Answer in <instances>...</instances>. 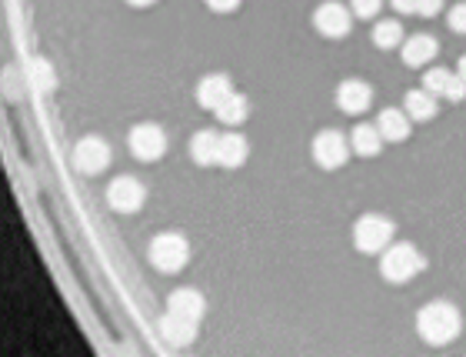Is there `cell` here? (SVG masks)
I'll return each mask as SVG.
<instances>
[{
	"label": "cell",
	"instance_id": "cell-28",
	"mask_svg": "<svg viewBox=\"0 0 466 357\" xmlns=\"http://www.w3.org/2000/svg\"><path fill=\"white\" fill-rule=\"evenodd\" d=\"M207 7L217 13H230L233 7H240V0H207Z\"/></svg>",
	"mask_w": 466,
	"mask_h": 357
},
{
	"label": "cell",
	"instance_id": "cell-30",
	"mask_svg": "<svg viewBox=\"0 0 466 357\" xmlns=\"http://www.w3.org/2000/svg\"><path fill=\"white\" fill-rule=\"evenodd\" d=\"M127 4H134V7H151L153 0H127Z\"/></svg>",
	"mask_w": 466,
	"mask_h": 357
},
{
	"label": "cell",
	"instance_id": "cell-29",
	"mask_svg": "<svg viewBox=\"0 0 466 357\" xmlns=\"http://www.w3.org/2000/svg\"><path fill=\"white\" fill-rule=\"evenodd\" d=\"M417 4L419 0H393V7L400 13H417Z\"/></svg>",
	"mask_w": 466,
	"mask_h": 357
},
{
	"label": "cell",
	"instance_id": "cell-24",
	"mask_svg": "<svg viewBox=\"0 0 466 357\" xmlns=\"http://www.w3.org/2000/svg\"><path fill=\"white\" fill-rule=\"evenodd\" d=\"M380 4L384 0H350V11L357 13V17H363V21H370V17L380 13Z\"/></svg>",
	"mask_w": 466,
	"mask_h": 357
},
{
	"label": "cell",
	"instance_id": "cell-18",
	"mask_svg": "<svg viewBox=\"0 0 466 357\" xmlns=\"http://www.w3.org/2000/svg\"><path fill=\"white\" fill-rule=\"evenodd\" d=\"M250 154V147H246V137L240 134H223L220 137V154H217V164L220 167H240Z\"/></svg>",
	"mask_w": 466,
	"mask_h": 357
},
{
	"label": "cell",
	"instance_id": "cell-15",
	"mask_svg": "<svg viewBox=\"0 0 466 357\" xmlns=\"http://www.w3.org/2000/svg\"><path fill=\"white\" fill-rule=\"evenodd\" d=\"M410 124H413V118H410L407 110H396V108H386L380 118H376V127H380V134H384V141H407L410 137Z\"/></svg>",
	"mask_w": 466,
	"mask_h": 357
},
{
	"label": "cell",
	"instance_id": "cell-4",
	"mask_svg": "<svg viewBox=\"0 0 466 357\" xmlns=\"http://www.w3.org/2000/svg\"><path fill=\"white\" fill-rule=\"evenodd\" d=\"M186 261H190V244H186V238H180V234H160V238L151 240V264L157 271L174 274Z\"/></svg>",
	"mask_w": 466,
	"mask_h": 357
},
{
	"label": "cell",
	"instance_id": "cell-20",
	"mask_svg": "<svg viewBox=\"0 0 466 357\" xmlns=\"http://www.w3.org/2000/svg\"><path fill=\"white\" fill-rule=\"evenodd\" d=\"M246 114H250V100H246L244 94L227 97L220 108H217V118H220L223 124H244Z\"/></svg>",
	"mask_w": 466,
	"mask_h": 357
},
{
	"label": "cell",
	"instance_id": "cell-14",
	"mask_svg": "<svg viewBox=\"0 0 466 357\" xmlns=\"http://www.w3.org/2000/svg\"><path fill=\"white\" fill-rule=\"evenodd\" d=\"M167 308L174 310V314H184V318H190V321H200V318H203V310H207V300H203V294H200V291H194V287H180V291H174V294H170Z\"/></svg>",
	"mask_w": 466,
	"mask_h": 357
},
{
	"label": "cell",
	"instance_id": "cell-13",
	"mask_svg": "<svg viewBox=\"0 0 466 357\" xmlns=\"http://www.w3.org/2000/svg\"><path fill=\"white\" fill-rule=\"evenodd\" d=\"M436 54H440V44L427 34H413L403 40V60L410 67H427V64H433Z\"/></svg>",
	"mask_w": 466,
	"mask_h": 357
},
{
	"label": "cell",
	"instance_id": "cell-9",
	"mask_svg": "<svg viewBox=\"0 0 466 357\" xmlns=\"http://www.w3.org/2000/svg\"><path fill=\"white\" fill-rule=\"evenodd\" d=\"M350 11L343 7V4H337V0H326V4H320L314 13V27L320 30L324 37H343L350 34Z\"/></svg>",
	"mask_w": 466,
	"mask_h": 357
},
{
	"label": "cell",
	"instance_id": "cell-25",
	"mask_svg": "<svg viewBox=\"0 0 466 357\" xmlns=\"http://www.w3.org/2000/svg\"><path fill=\"white\" fill-rule=\"evenodd\" d=\"M446 24L456 34H466V4H453V11L446 13Z\"/></svg>",
	"mask_w": 466,
	"mask_h": 357
},
{
	"label": "cell",
	"instance_id": "cell-12",
	"mask_svg": "<svg viewBox=\"0 0 466 357\" xmlns=\"http://www.w3.org/2000/svg\"><path fill=\"white\" fill-rule=\"evenodd\" d=\"M160 334L167 344L174 347H186L194 337H197V321H190L184 314H174V310H167V318L160 321Z\"/></svg>",
	"mask_w": 466,
	"mask_h": 357
},
{
	"label": "cell",
	"instance_id": "cell-11",
	"mask_svg": "<svg viewBox=\"0 0 466 357\" xmlns=\"http://www.w3.org/2000/svg\"><path fill=\"white\" fill-rule=\"evenodd\" d=\"M373 100V91L367 81H343L337 87V108L343 114H363V110L370 108Z\"/></svg>",
	"mask_w": 466,
	"mask_h": 357
},
{
	"label": "cell",
	"instance_id": "cell-27",
	"mask_svg": "<svg viewBox=\"0 0 466 357\" xmlns=\"http://www.w3.org/2000/svg\"><path fill=\"white\" fill-rule=\"evenodd\" d=\"M440 11H443V0H419L417 4V13H423V17H436Z\"/></svg>",
	"mask_w": 466,
	"mask_h": 357
},
{
	"label": "cell",
	"instance_id": "cell-3",
	"mask_svg": "<svg viewBox=\"0 0 466 357\" xmlns=\"http://www.w3.org/2000/svg\"><path fill=\"white\" fill-rule=\"evenodd\" d=\"M393 240V221L384 214H363L353 227V244L360 254H380Z\"/></svg>",
	"mask_w": 466,
	"mask_h": 357
},
{
	"label": "cell",
	"instance_id": "cell-19",
	"mask_svg": "<svg viewBox=\"0 0 466 357\" xmlns=\"http://www.w3.org/2000/svg\"><path fill=\"white\" fill-rule=\"evenodd\" d=\"M190 154H194L197 164H217V154H220V134H213V131L194 134V141H190Z\"/></svg>",
	"mask_w": 466,
	"mask_h": 357
},
{
	"label": "cell",
	"instance_id": "cell-16",
	"mask_svg": "<svg viewBox=\"0 0 466 357\" xmlns=\"http://www.w3.org/2000/svg\"><path fill=\"white\" fill-rule=\"evenodd\" d=\"M350 147L360 157H376L384 151V134H380V127H373V124H357L353 134H350Z\"/></svg>",
	"mask_w": 466,
	"mask_h": 357
},
{
	"label": "cell",
	"instance_id": "cell-8",
	"mask_svg": "<svg viewBox=\"0 0 466 357\" xmlns=\"http://www.w3.org/2000/svg\"><path fill=\"white\" fill-rule=\"evenodd\" d=\"M110 164V144L100 141V137H83L73 147V167L83 170V174H100Z\"/></svg>",
	"mask_w": 466,
	"mask_h": 357
},
{
	"label": "cell",
	"instance_id": "cell-22",
	"mask_svg": "<svg viewBox=\"0 0 466 357\" xmlns=\"http://www.w3.org/2000/svg\"><path fill=\"white\" fill-rule=\"evenodd\" d=\"M450 81H453V74L443 71V67H430V71L423 74V87H427L430 94H436V97L446 94V87H450Z\"/></svg>",
	"mask_w": 466,
	"mask_h": 357
},
{
	"label": "cell",
	"instance_id": "cell-21",
	"mask_svg": "<svg viewBox=\"0 0 466 357\" xmlns=\"http://www.w3.org/2000/svg\"><path fill=\"white\" fill-rule=\"evenodd\" d=\"M400 40H403V27H400V21H380L376 30H373V44L384 50L400 48Z\"/></svg>",
	"mask_w": 466,
	"mask_h": 357
},
{
	"label": "cell",
	"instance_id": "cell-1",
	"mask_svg": "<svg viewBox=\"0 0 466 357\" xmlns=\"http://www.w3.org/2000/svg\"><path fill=\"white\" fill-rule=\"evenodd\" d=\"M417 331L427 344L443 347L463 331V318H460V310H456L453 304L436 300V304H427V308L417 314Z\"/></svg>",
	"mask_w": 466,
	"mask_h": 357
},
{
	"label": "cell",
	"instance_id": "cell-10",
	"mask_svg": "<svg viewBox=\"0 0 466 357\" xmlns=\"http://www.w3.org/2000/svg\"><path fill=\"white\" fill-rule=\"evenodd\" d=\"M233 94H237V91H233L227 74H207V77L197 83V100H200V108H207V110H217L223 100Z\"/></svg>",
	"mask_w": 466,
	"mask_h": 357
},
{
	"label": "cell",
	"instance_id": "cell-5",
	"mask_svg": "<svg viewBox=\"0 0 466 357\" xmlns=\"http://www.w3.org/2000/svg\"><path fill=\"white\" fill-rule=\"evenodd\" d=\"M130 154L140 157V161H157V157L167 154V134L157 127V124H137L127 137Z\"/></svg>",
	"mask_w": 466,
	"mask_h": 357
},
{
	"label": "cell",
	"instance_id": "cell-26",
	"mask_svg": "<svg viewBox=\"0 0 466 357\" xmlns=\"http://www.w3.org/2000/svg\"><path fill=\"white\" fill-rule=\"evenodd\" d=\"M443 97H446V100H463V97H466V81L460 77V74H456L453 81H450V87H446V94H443Z\"/></svg>",
	"mask_w": 466,
	"mask_h": 357
},
{
	"label": "cell",
	"instance_id": "cell-23",
	"mask_svg": "<svg viewBox=\"0 0 466 357\" xmlns=\"http://www.w3.org/2000/svg\"><path fill=\"white\" fill-rule=\"evenodd\" d=\"M30 81H34L37 91H54L57 77H54V71L47 67V60H37L34 67H30Z\"/></svg>",
	"mask_w": 466,
	"mask_h": 357
},
{
	"label": "cell",
	"instance_id": "cell-6",
	"mask_svg": "<svg viewBox=\"0 0 466 357\" xmlns=\"http://www.w3.org/2000/svg\"><path fill=\"white\" fill-rule=\"evenodd\" d=\"M350 144L340 131H320L314 137V161L324 170H337V167L347 164Z\"/></svg>",
	"mask_w": 466,
	"mask_h": 357
},
{
	"label": "cell",
	"instance_id": "cell-2",
	"mask_svg": "<svg viewBox=\"0 0 466 357\" xmlns=\"http://www.w3.org/2000/svg\"><path fill=\"white\" fill-rule=\"evenodd\" d=\"M423 271V257H419V250L413 244H390L384 250V261H380V274L390 281V284H407L413 277Z\"/></svg>",
	"mask_w": 466,
	"mask_h": 357
},
{
	"label": "cell",
	"instance_id": "cell-17",
	"mask_svg": "<svg viewBox=\"0 0 466 357\" xmlns=\"http://www.w3.org/2000/svg\"><path fill=\"white\" fill-rule=\"evenodd\" d=\"M403 110H407L413 120H433L440 114V104H436V94H430L427 87H419V91H410L407 94Z\"/></svg>",
	"mask_w": 466,
	"mask_h": 357
},
{
	"label": "cell",
	"instance_id": "cell-31",
	"mask_svg": "<svg viewBox=\"0 0 466 357\" xmlns=\"http://www.w3.org/2000/svg\"><path fill=\"white\" fill-rule=\"evenodd\" d=\"M460 77H463V81H466V54H463V57H460Z\"/></svg>",
	"mask_w": 466,
	"mask_h": 357
},
{
	"label": "cell",
	"instance_id": "cell-7",
	"mask_svg": "<svg viewBox=\"0 0 466 357\" xmlns=\"http://www.w3.org/2000/svg\"><path fill=\"white\" fill-rule=\"evenodd\" d=\"M147 201V191H143V184L137 178H116L110 187H107V204L120 211V214H134L140 211Z\"/></svg>",
	"mask_w": 466,
	"mask_h": 357
}]
</instances>
